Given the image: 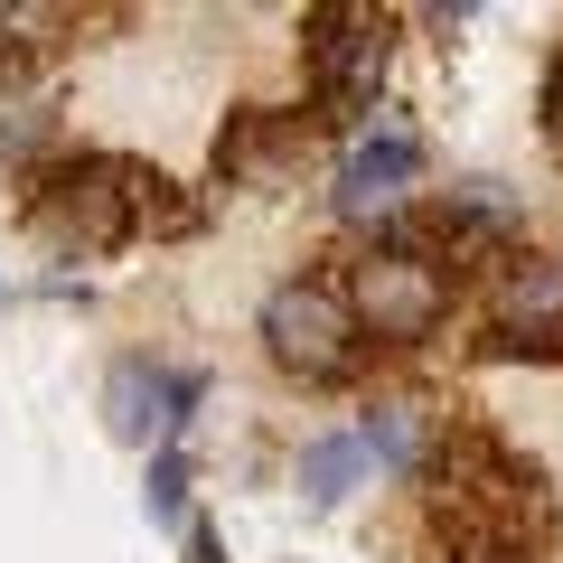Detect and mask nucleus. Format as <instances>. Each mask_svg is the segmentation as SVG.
<instances>
[{"label": "nucleus", "mask_w": 563, "mask_h": 563, "mask_svg": "<svg viewBox=\"0 0 563 563\" xmlns=\"http://www.w3.org/2000/svg\"><path fill=\"white\" fill-rule=\"evenodd\" d=\"M161 188H169L161 169L113 161V151H85L76 169H57V179L38 188V235L103 254V244H122L141 217H169V198H161ZM169 225H179V217H169Z\"/></svg>", "instance_id": "nucleus-1"}, {"label": "nucleus", "mask_w": 563, "mask_h": 563, "mask_svg": "<svg viewBox=\"0 0 563 563\" xmlns=\"http://www.w3.org/2000/svg\"><path fill=\"white\" fill-rule=\"evenodd\" d=\"M451 310V273L432 263V244H413V254H366L357 263V301H347V320H357V339L376 329V339L413 347L432 339Z\"/></svg>", "instance_id": "nucleus-2"}, {"label": "nucleus", "mask_w": 563, "mask_h": 563, "mask_svg": "<svg viewBox=\"0 0 563 563\" xmlns=\"http://www.w3.org/2000/svg\"><path fill=\"white\" fill-rule=\"evenodd\" d=\"M385 57H395V29H385L376 10H310V85H320L329 122L376 113Z\"/></svg>", "instance_id": "nucleus-3"}, {"label": "nucleus", "mask_w": 563, "mask_h": 563, "mask_svg": "<svg viewBox=\"0 0 563 563\" xmlns=\"http://www.w3.org/2000/svg\"><path fill=\"white\" fill-rule=\"evenodd\" d=\"M263 339L291 376H347L357 366V320H347V291H329V282H282L263 301Z\"/></svg>", "instance_id": "nucleus-4"}, {"label": "nucleus", "mask_w": 563, "mask_h": 563, "mask_svg": "<svg viewBox=\"0 0 563 563\" xmlns=\"http://www.w3.org/2000/svg\"><path fill=\"white\" fill-rule=\"evenodd\" d=\"M413 169H422V141L404 132L395 113H385L376 132L347 151V169H339V217H357V225L404 217V198H413Z\"/></svg>", "instance_id": "nucleus-5"}, {"label": "nucleus", "mask_w": 563, "mask_h": 563, "mask_svg": "<svg viewBox=\"0 0 563 563\" xmlns=\"http://www.w3.org/2000/svg\"><path fill=\"white\" fill-rule=\"evenodd\" d=\"M291 122H273V113H244V122H225V141H217V169L225 179H244V188H282L291 179Z\"/></svg>", "instance_id": "nucleus-6"}, {"label": "nucleus", "mask_w": 563, "mask_h": 563, "mask_svg": "<svg viewBox=\"0 0 563 563\" xmlns=\"http://www.w3.org/2000/svg\"><path fill=\"white\" fill-rule=\"evenodd\" d=\"M103 422H113L122 442H151V432H169V376L151 357H122L113 376H103Z\"/></svg>", "instance_id": "nucleus-7"}, {"label": "nucleus", "mask_w": 563, "mask_h": 563, "mask_svg": "<svg viewBox=\"0 0 563 563\" xmlns=\"http://www.w3.org/2000/svg\"><path fill=\"white\" fill-rule=\"evenodd\" d=\"M357 479H366L357 432H329V442H310V451H301V498H310V507H339Z\"/></svg>", "instance_id": "nucleus-8"}, {"label": "nucleus", "mask_w": 563, "mask_h": 563, "mask_svg": "<svg viewBox=\"0 0 563 563\" xmlns=\"http://www.w3.org/2000/svg\"><path fill=\"white\" fill-rule=\"evenodd\" d=\"M357 451H366V461H385V470H422V413H413V404H366Z\"/></svg>", "instance_id": "nucleus-9"}, {"label": "nucleus", "mask_w": 563, "mask_h": 563, "mask_svg": "<svg viewBox=\"0 0 563 563\" xmlns=\"http://www.w3.org/2000/svg\"><path fill=\"white\" fill-rule=\"evenodd\" d=\"M57 141V113H47L38 85H0V161H29Z\"/></svg>", "instance_id": "nucleus-10"}, {"label": "nucleus", "mask_w": 563, "mask_h": 563, "mask_svg": "<svg viewBox=\"0 0 563 563\" xmlns=\"http://www.w3.org/2000/svg\"><path fill=\"white\" fill-rule=\"evenodd\" d=\"M507 310H526V329L563 320V263H526V273H507Z\"/></svg>", "instance_id": "nucleus-11"}, {"label": "nucleus", "mask_w": 563, "mask_h": 563, "mask_svg": "<svg viewBox=\"0 0 563 563\" xmlns=\"http://www.w3.org/2000/svg\"><path fill=\"white\" fill-rule=\"evenodd\" d=\"M151 517H161V526L188 517V461H179L169 442H161V461H151Z\"/></svg>", "instance_id": "nucleus-12"}, {"label": "nucleus", "mask_w": 563, "mask_h": 563, "mask_svg": "<svg viewBox=\"0 0 563 563\" xmlns=\"http://www.w3.org/2000/svg\"><path fill=\"white\" fill-rule=\"evenodd\" d=\"M544 132H554V151H563V57L544 66Z\"/></svg>", "instance_id": "nucleus-13"}, {"label": "nucleus", "mask_w": 563, "mask_h": 563, "mask_svg": "<svg viewBox=\"0 0 563 563\" xmlns=\"http://www.w3.org/2000/svg\"><path fill=\"white\" fill-rule=\"evenodd\" d=\"M470 563H536V544H517V536H488Z\"/></svg>", "instance_id": "nucleus-14"}, {"label": "nucleus", "mask_w": 563, "mask_h": 563, "mask_svg": "<svg viewBox=\"0 0 563 563\" xmlns=\"http://www.w3.org/2000/svg\"><path fill=\"white\" fill-rule=\"evenodd\" d=\"M188 563H225V554H217V536H207V526H188Z\"/></svg>", "instance_id": "nucleus-15"}]
</instances>
